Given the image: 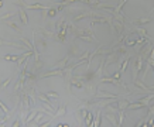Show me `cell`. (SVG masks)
I'll return each instance as SVG.
<instances>
[{"mask_svg": "<svg viewBox=\"0 0 154 127\" xmlns=\"http://www.w3.org/2000/svg\"><path fill=\"white\" fill-rule=\"evenodd\" d=\"M116 114L119 116V120H117V126H123V122H124V119H126L124 110H117Z\"/></svg>", "mask_w": 154, "mask_h": 127, "instance_id": "obj_19", "label": "cell"}, {"mask_svg": "<svg viewBox=\"0 0 154 127\" xmlns=\"http://www.w3.org/2000/svg\"><path fill=\"white\" fill-rule=\"evenodd\" d=\"M11 126H13V127H19V126H21V124H20V120H19V119H17V120H14V123H13Z\"/></svg>", "mask_w": 154, "mask_h": 127, "instance_id": "obj_34", "label": "cell"}, {"mask_svg": "<svg viewBox=\"0 0 154 127\" xmlns=\"http://www.w3.org/2000/svg\"><path fill=\"white\" fill-rule=\"evenodd\" d=\"M19 16H20V20L24 26L28 24V16H27L26 13V9H23V7H19Z\"/></svg>", "mask_w": 154, "mask_h": 127, "instance_id": "obj_12", "label": "cell"}, {"mask_svg": "<svg viewBox=\"0 0 154 127\" xmlns=\"http://www.w3.org/2000/svg\"><path fill=\"white\" fill-rule=\"evenodd\" d=\"M153 97H154V95H153V92H150L149 93V96L146 95L144 97H141V99H138L137 102H140V103H143V105H146V106H149V103L151 100H153Z\"/></svg>", "mask_w": 154, "mask_h": 127, "instance_id": "obj_14", "label": "cell"}, {"mask_svg": "<svg viewBox=\"0 0 154 127\" xmlns=\"http://www.w3.org/2000/svg\"><path fill=\"white\" fill-rule=\"evenodd\" d=\"M71 86H75V88H78V89H81V88H84V80H81L78 76H72V79H71Z\"/></svg>", "mask_w": 154, "mask_h": 127, "instance_id": "obj_13", "label": "cell"}, {"mask_svg": "<svg viewBox=\"0 0 154 127\" xmlns=\"http://www.w3.org/2000/svg\"><path fill=\"white\" fill-rule=\"evenodd\" d=\"M95 97H115V99H117V97H120V96L112 95V93H107V92H98L95 95Z\"/></svg>", "mask_w": 154, "mask_h": 127, "instance_id": "obj_16", "label": "cell"}, {"mask_svg": "<svg viewBox=\"0 0 154 127\" xmlns=\"http://www.w3.org/2000/svg\"><path fill=\"white\" fill-rule=\"evenodd\" d=\"M45 96H47L48 99H51V100H55V99L59 97V95L57 92H45Z\"/></svg>", "mask_w": 154, "mask_h": 127, "instance_id": "obj_26", "label": "cell"}, {"mask_svg": "<svg viewBox=\"0 0 154 127\" xmlns=\"http://www.w3.org/2000/svg\"><path fill=\"white\" fill-rule=\"evenodd\" d=\"M0 109H1V111H3V113H9V114H10V110H9V107H7V106H6L1 100H0Z\"/></svg>", "mask_w": 154, "mask_h": 127, "instance_id": "obj_31", "label": "cell"}, {"mask_svg": "<svg viewBox=\"0 0 154 127\" xmlns=\"http://www.w3.org/2000/svg\"><path fill=\"white\" fill-rule=\"evenodd\" d=\"M133 26H143V24H149L151 23V17H141V18H136V20H130Z\"/></svg>", "mask_w": 154, "mask_h": 127, "instance_id": "obj_8", "label": "cell"}, {"mask_svg": "<svg viewBox=\"0 0 154 127\" xmlns=\"http://www.w3.org/2000/svg\"><path fill=\"white\" fill-rule=\"evenodd\" d=\"M37 51L40 54H44L45 52V49H47V42H45V38H40V40H37Z\"/></svg>", "mask_w": 154, "mask_h": 127, "instance_id": "obj_10", "label": "cell"}, {"mask_svg": "<svg viewBox=\"0 0 154 127\" xmlns=\"http://www.w3.org/2000/svg\"><path fill=\"white\" fill-rule=\"evenodd\" d=\"M68 55L72 58V57H79V52H78V49H76V47H75L74 44H71V49H69Z\"/></svg>", "mask_w": 154, "mask_h": 127, "instance_id": "obj_24", "label": "cell"}, {"mask_svg": "<svg viewBox=\"0 0 154 127\" xmlns=\"http://www.w3.org/2000/svg\"><path fill=\"white\" fill-rule=\"evenodd\" d=\"M19 58H20V55H11V54H7V55H4L3 57V59H6V61H19Z\"/></svg>", "mask_w": 154, "mask_h": 127, "instance_id": "obj_25", "label": "cell"}, {"mask_svg": "<svg viewBox=\"0 0 154 127\" xmlns=\"http://www.w3.org/2000/svg\"><path fill=\"white\" fill-rule=\"evenodd\" d=\"M143 107H147L146 105L140 103V102H136V103H129L126 109H130V110H134V109H143Z\"/></svg>", "mask_w": 154, "mask_h": 127, "instance_id": "obj_15", "label": "cell"}, {"mask_svg": "<svg viewBox=\"0 0 154 127\" xmlns=\"http://www.w3.org/2000/svg\"><path fill=\"white\" fill-rule=\"evenodd\" d=\"M99 82H101V83H115V85H119V86H123V88H127L122 80L115 79L113 76H101V78H99Z\"/></svg>", "mask_w": 154, "mask_h": 127, "instance_id": "obj_3", "label": "cell"}, {"mask_svg": "<svg viewBox=\"0 0 154 127\" xmlns=\"http://www.w3.org/2000/svg\"><path fill=\"white\" fill-rule=\"evenodd\" d=\"M14 16H16V13H14V11H7V13H4V14H1V16H0V21H7L9 18H13Z\"/></svg>", "mask_w": 154, "mask_h": 127, "instance_id": "obj_20", "label": "cell"}, {"mask_svg": "<svg viewBox=\"0 0 154 127\" xmlns=\"http://www.w3.org/2000/svg\"><path fill=\"white\" fill-rule=\"evenodd\" d=\"M86 17H89V11H84V13H81V14H78V16H75L71 21H72V23H76V21L84 20V18H86Z\"/></svg>", "mask_w": 154, "mask_h": 127, "instance_id": "obj_17", "label": "cell"}, {"mask_svg": "<svg viewBox=\"0 0 154 127\" xmlns=\"http://www.w3.org/2000/svg\"><path fill=\"white\" fill-rule=\"evenodd\" d=\"M41 76L43 78H45V76H62L64 78V69H51L50 72H45Z\"/></svg>", "mask_w": 154, "mask_h": 127, "instance_id": "obj_9", "label": "cell"}, {"mask_svg": "<svg viewBox=\"0 0 154 127\" xmlns=\"http://www.w3.org/2000/svg\"><path fill=\"white\" fill-rule=\"evenodd\" d=\"M58 127H67V126H69V124H67V123H59V124H57Z\"/></svg>", "mask_w": 154, "mask_h": 127, "instance_id": "obj_35", "label": "cell"}, {"mask_svg": "<svg viewBox=\"0 0 154 127\" xmlns=\"http://www.w3.org/2000/svg\"><path fill=\"white\" fill-rule=\"evenodd\" d=\"M129 103H130V100L126 99L124 96H120V97L116 100V105H117V109H119V110H126V107H127Z\"/></svg>", "mask_w": 154, "mask_h": 127, "instance_id": "obj_5", "label": "cell"}, {"mask_svg": "<svg viewBox=\"0 0 154 127\" xmlns=\"http://www.w3.org/2000/svg\"><path fill=\"white\" fill-rule=\"evenodd\" d=\"M10 82H11V76L10 78H7V79H4V82H1V83H0V90H6V88L9 86Z\"/></svg>", "mask_w": 154, "mask_h": 127, "instance_id": "obj_30", "label": "cell"}, {"mask_svg": "<svg viewBox=\"0 0 154 127\" xmlns=\"http://www.w3.org/2000/svg\"><path fill=\"white\" fill-rule=\"evenodd\" d=\"M89 51H85V52L82 54V55H79V61H82V59H86L88 58V57H89Z\"/></svg>", "mask_w": 154, "mask_h": 127, "instance_id": "obj_32", "label": "cell"}, {"mask_svg": "<svg viewBox=\"0 0 154 127\" xmlns=\"http://www.w3.org/2000/svg\"><path fill=\"white\" fill-rule=\"evenodd\" d=\"M120 55L113 49L112 52H109L107 55H105V65H110V63H116V62H119L120 61Z\"/></svg>", "mask_w": 154, "mask_h": 127, "instance_id": "obj_2", "label": "cell"}, {"mask_svg": "<svg viewBox=\"0 0 154 127\" xmlns=\"http://www.w3.org/2000/svg\"><path fill=\"white\" fill-rule=\"evenodd\" d=\"M44 66V62L41 59H37V61H34V69H36V72H38L40 69Z\"/></svg>", "mask_w": 154, "mask_h": 127, "instance_id": "obj_28", "label": "cell"}, {"mask_svg": "<svg viewBox=\"0 0 154 127\" xmlns=\"http://www.w3.org/2000/svg\"><path fill=\"white\" fill-rule=\"evenodd\" d=\"M36 31H37L38 34H41L43 38H48V40H58L57 34H55L54 31H51V30H48V28H44V27L37 26L36 27Z\"/></svg>", "mask_w": 154, "mask_h": 127, "instance_id": "obj_1", "label": "cell"}, {"mask_svg": "<svg viewBox=\"0 0 154 127\" xmlns=\"http://www.w3.org/2000/svg\"><path fill=\"white\" fill-rule=\"evenodd\" d=\"M0 83H1V78H0Z\"/></svg>", "mask_w": 154, "mask_h": 127, "instance_id": "obj_37", "label": "cell"}, {"mask_svg": "<svg viewBox=\"0 0 154 127\" xmlns=\"http://www.w3.org/2000/svg\"><path fill=\"white\" fill-rule=\"evenodd\" d=\"M57 14H58L57 7L55 9H47V17H57Z\"/></svg>", "mask_w": 154, "mask_h": 127, "instance_id": "obj_29", "label": "cell"}, {"mask_svg": "<svg viewBox=\"0 0 154 127\" xmlns=\"http://www.w3.org/2000/svg\"><path fill=\"white\" fill-rule=\"evenodd\" d=\"M133 83H134V86H136V89H140L143 90L144 93H147V92H151L153 90V86H147V85H144V82L141 79H134L133 80Z\"/></svg>", "mask_w": 154, "mask_h": 127, "instance_id": "obj_4", "label": "cell"}, {"mask_svg": "<svg viewBox=\"0 0 154 127\" xmlns=\"http://www.w3.org/2000/svg\"><path fill=\"white\" fill-rule=\"evenodd\" d=\"M1 6H3V0H0V7H1Z\"/></svg>", "mask_w": 154, "mask_h": 127, "instance_id": "obj_36", "label": "cell"}, {"mask_svg": "<svg viewBox=\"0 0 154 127\" xmlns=\"http://www.w3.org/2000/svg\"><path fill=\"white\" fill-rule=\"evenodd\" d=\"M92 113H90L89 110H88V113H86V116H85V126H92Z\"/></svg>", "mask_w": 154, "mask_h": 127, "instance_id": "obj_27", "label": "cell"}, {"mask_svg": "<svg viewBox=\"0 0 154 127\" xmlns=\"http://www.w3.org/2000/svg\"><path fill=\"white\" fill-rule=\"evenodd\" d=\"M105 117H106L113 126H117V119H116V116H115V113H113V114H112V113H105Z\"/></svg>", "mask_w": 154, "mask_h": 127, "instance_id": "obj_22", "label": "cell"}, {"mask_svg": "<svg viewBox=\"0 0 154 127\" xmlns=\"http://www.w3.org/2000/svg\"><path fill=\"white\" fill-rule=\"evenodd\" d=\"M0 47H14V48H19V49H23L24 45H20V42L6 41V40H1V38H0Z\"/></svg>", "mask_w": 154, "mask_h": 127, "instance_id": "obj_7", "label": "cell"}, {"mask_svg": "<svg viewBox=\"0 0 154 127\" xmlns=\"http://www.w3.org/2000/svg\"><path fill=\"white\" fill-rule=\"evenodd\" d=\"M65 111H67V106H65V105H61V106L58 107V110H55V114H54V117L64 116Z\"/></svg>", "mask_w": 154, "mask_h": 127, "instance_id": "obj_21", "label": "cell"}, {"mask_svg": "<svg viewBox=\"0 0 154 127\" xmlns=\"http://www.w3.org/2000/svg\"><path fill=\"white\" fill-rule=\"evenodd\" d=\"M36 114H37V110H36V109L30 111V114H28V117H26V120H24V126H28V123H30V122L33 120V119L36 117Z\"/></svg>", "mask_w": 154, "mask_h": 127, "instance_id": "obj_23", "label": "cell"}, {"mask_svg": "<svg viewBox=\"0 0 154 127\" xmlns=\"http://www.w3.org/2000/svg\"><path fill=\"white\" fill-rule=\"evenodd\" d=\"M113 78H115V79H119V80H120V78H122V72H120V71L115 72V74H113Z\"/></svg>", "mask_w": 154, "mask_h": 127, "instance_id": "obj_33", "label": "cell"}, {"mask_svg": "<svg viewBox=\"0 0 154 127\" xmlns=\"http://www.w3.org/2000/svg\"><path fill=\"white\" fill-rule=\"evenodd\" d=\"M101 114H102V109L99 107V110L96 111V117H95V120L92 122V126H95V127L101 126Z\"/></svg>", "mask_w": 154, "mask_h": 127, "instance_id": "obj_18", "label": "cell"}, {"mask_svg": "<svg viewBox=\"0 0 154 127\" xmlns=\"http://www.w3.org/2000/svg\"><path fill=\"white\" fill-rule=\"evenodd\" d=\"M7 26L10 27L11 30H14V31L17 32V34H23V30H21V27L19 26L17 23H14V21H11V20H7V21H4Z\"/></svg>", "mask_w": 154, "mask_h": 127, "instance_id": "obj_11", "label": "cell"}, {"mask_svg": "<svg viewBox=\"0 0 154 127\" xmlns=\"http://www.w3.org/2000/svg\"><path fill=\"white\" fill-rule=\"evenodd\" d=\"M132 32H137L138 35H140V37H143V38H146V40H147V41H150V40H151V38L149 37V32L146 31V30H144V28H141V27H133L132 28Z\"/></svg>", "mask_w": 154, "mask_h": 127, "instance_id": "obj_6", "label": "cell"}]
</instances>
